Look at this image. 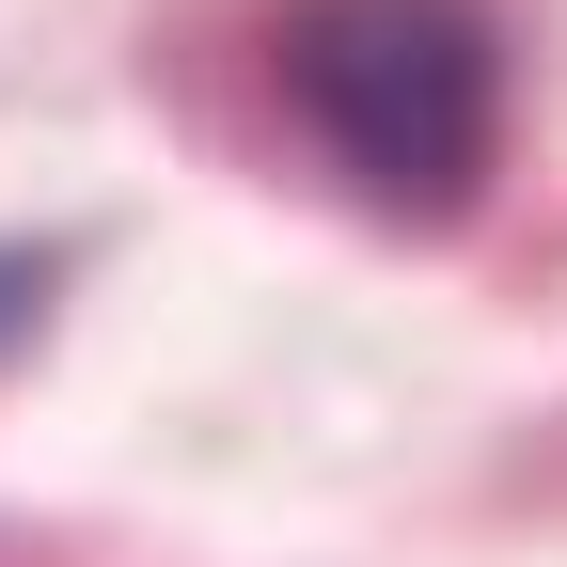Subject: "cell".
Masks as SVG:
<instances>
[{
    "mask_svg": "<svg viewBox=\"0 0 567 567\" xmlns=\"http://www.w3.org/2000/svg\"><path fill=\"white\" fill-rule=\"evenodd\" d=\"M284 111L394 221H457L505 158V17L488 0H284Z\"/></svg>",
    "mask_w": 567,
    "mask_h": 567,
    "instance_id": "1",
    "label": "cell"
}]
</instances>
